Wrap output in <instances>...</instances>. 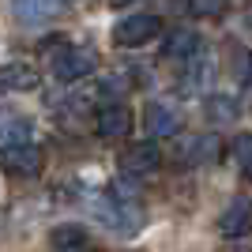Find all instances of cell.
Masks as SVG:
<instances>
[{
	"mask_svg": "<svg viewBox=\"0 0 252 252\" xmlns=\"http://www.w3.org/2000/svg\"><path fill=\"white\" fill-rule=\"evenodd\" d=\"M207 121L211 125H230V121H237V98L211 94L207 98Z\"/></svg>",
	"mask_w": 252,
	"mask_h": 252,
	"instance_id": "5bb4252c",
	"label": "cell"
},
{
	"mask_svg": "<svg viewBox=\"0 0 252 252\" xmlns=\"http://www.w3.org/2000/svg\"><path fill=\"white\" fill-rule=\"evenodd\" d=\"M222 158V143L219 136H185L177 139V162L185 166H207Z\"/></svg>",
	"mask_w": 252,
	"mask_h": 252,
	"instance_id": "ba28073f",
	"label": "cell"
},
{
	"mask_svg": "<svg viewBox=\"0 0 252 252\" xmlns=\"http://www.w3.org/2000/svg\"><path fill=\"white\" fill-rule=\"evenodd\" d=\"M143 128L151 132V139H166V136L177 132V113L162 102H151L147 113H143Z\"/></svg>",
	"mask_w": 252,
	"mask_h": 252,
	"instance_id": "8fae6325",
	"label": "cell"
},
{
	"mask_svg": "<svg viewBox=\"0 0 252 252\" xmlns=\"http://www.w3.org/2000/svg\"><path fill=\"white\" fill-rule=\"evenodd\" d=\"M75 252H98V249H91V245H83V249H75Z\"/></svg>",
	"mask_w": 252,
	"mask_h": 252,
	"instance_id": "ffe728a7",
	"label": "cell"
},
{
	"mask_svg": "<svg viewBox=\"0 0 252 252\" xmlns=\"http://www.w3.org/2000/svg\"><path fill=\"white\" fill-rule=\"evenodd\" d=\"M233 158H237L241 173L252 181V132H245V136H237V139H233Z\"/></svg>",
	"mask_w": 252,
	"mask_h": 252,
	"instance_id": "2e32d148",
	"label": "cell"
},
{
	"mask_svg": "<svg viewBox=\"0 0 252 252\" xmlns=\"http://www.w3.org/2000/svg\"><path fill=\"white\" fill-rule=\"evenodd\" d=\"M49 245L53 252H75L87 245V230L83 226H75V222H68V226H57V230L49 233Z\"/></svg>",
	"mask_w": 252,
	"mask_h": 252,
	"instance_id": "4fadbf2b",
	"label": "cell"
},
{
	"mask_svg": "<svg viewBox=\"0 0 252 252\" xmlns=\"http://www.w3.org/2000/svg\"><path fill=\"white\" fill-rule=\"evenodd\" d=\"M53 53V75L61 83H79L98 68V53L91 45H68L61 42V49H49Z\"/></svg>",
	"mask_w": 252,
	"mask_h": 252,
	"instance_id": "7a4b0ae2",
	"label": "cell"
},
{
	"mask_svg": "<svg viewBox=\"0 0 252 252\" xmlns=\"http://www.w3.org/2000/svg\"><path fill=\"white\" fill-rule=\"evenodd\" d=\"M249 23H252V8H249Z\"/></svg>",
	"mask_w": 252,
	"mask_h": 252,
	"instance_id": "44dd1931",
	"label": "cell"
},
{
	"mask_svg": "<svg viewBox=\"0 0 252 252\" xmlns=\"http://www.w3.org/2000/svg\"><path fill=\"white\" fill-rule=\"evenodd\" d=\"M189 11L200 15V19H219L226 11V0H189Z\"/></svg>",
	"mask_w": 252,
	"mask_h": 252,
	"instance_id": "e0dca14e",
	"label": "cell"
},
{
	"mask_svg": "<svg viewBox=\"0 0 252 252\" xmlns=\"http://www.w3.org/2000/svg\"><path fill=\"white\" fill-rule=\"evenodd\" d=\"M91 211L98 215V222H102L105 230H113L117 237H136V233L143 230V222H147V215H143V207L136 203V196H125L121 185L102 192V196H94Z\"/></svg>",
	"mask_w": 252,
	"mask_h": 252,
	"instance_id": "6da1fadb",
	"label": "cell"
},
{
	"mask_svg": "<svg viewBox=\"0 0 252 252\" xmlns=\"http://www.w3.org/2000/svg\"><path fill=\"white\" fill-rule=\"evenodd\" d=\"M241 79H245V87H252V53L245 57V68H241Z\"/></svg>",
	"mask_w": 252,
	"mask_h": 252,
	"instance_id": "ac0fdd59",
	"label": "cell"
},
{
	"mask_svg": "<svg viewBox=\"0 0 252 252\" xmlns=\"http://www.w3.org/2000/svg\"><path fill=\"white\" fill-rule=\"evenodd\" d=\"M158 166H162V151H158L155 139H139V143L125 147V155H121V173H125V177H132V181L155 177Z\"/></svg>",
	"mask_w": 252,
	"mask_h": 252,
	"instance_id": "5b68a950",
	"label": "cell"
},
{
	"mask_svg": "<svg viewBox=\"0 0 252 252\" xmlns=\"http://www.w3.org/2000/svg\"><path fill=\"white\" fill-rule=\"evenodd\" d=\"M109 4H113V8H125V4H132V0H109Z\"/></svg>",
	"mask_w": 252,
	"mask_h": 252,
	"instance_id": "d6986e66",
	"label": "cell"
},
{
	"mask_svg": "<svg viewBox=\"0 0 252 252\" xmlns=\"http://www.w3.org/2000/svg\"><path fill=\"white\" fill-rule=\"evenodd\" d=\"M219 233L226 241H237V237L252 233V200L249 196H237V200L226 203V211L219 215Z\"/></svg>",
	"mask_w": 252,
	"mask_h": 252,
	"instance_id": "52a82bcc",
	"label": "cell"
},
{
	"mask_svg": "<svg viewBox=\"0 0 252 252\" xmlns=\"http://www.w3.org/2000/svg\"><path fill=\"white\" fill-rule=\"evenodd\" d=\"M0 139H8V143H27V139H31V121H27V117H8V121H0Z\"/></svg>",
	"mask_w": 252,
	"mask_h": 252,
	"instance_id": "9a60e30c",
	"label": "cell"
},
{
	"mask_svg": "<svg viewBox=\"0 0 252 252\" xmlns=\"http://www.w3.org/2000/svg\"><path fill=\"white\" fill-rule=\"evenodd\" d=\"M64 0H11V11L15 19L27 23V27H38V23H49L57 11H61Z\"/></svg>",
	"mask_w": 252,
	"mask_h": 252,
	"instance_id": "30bf717a",
	"label": "cell"
},
{
	"mask_svg": "<svg viewBox=\"0 0 252 252\" xmlns=\"http://www.w3.org/2000/svg\"><path fill=\"white\" fill-rule=\"evenodd\" d=\"M45 166V155L38 143H4L0 147V169L11 173V177H38Z\"/></svg>",
	"mask_w": 252,
	"mask_h": 252,
	"instance_id": "3957f363",
	"label": "cell"
},
{
	"mask_svg": "<svg viewBox=\"0 0 252 252\" xmlns=\"http://www.w3.org/2000/svg\"><path fill=\"white\" fill-rule=\"evenodd\" d=\"M162 53H166L169 61H189L200 53V34L192 31V27H173L166 34V42H162Z\"/></svg>",
	"mask_w": 252,
	"mask_h": 252,
	"instance_id": "9c48e42d",
	"label": "cell"
},
{
	"mask_svg": "<svg viewBox=\"0 0 252 252\" xmlns=\"http://www.w3.org/2000/svg\"><path fill=\"white\" fill-rule=\"evenodd\" d=\"M38 87V68L34 64H4L0 68V91H34Z\"/></svg>",
	"mask_w": 252,
	"mask_h": 252,
	"instance_id": "7c38bea8",
	"label": "cell"
},
{
	"mask_svg": "<svg viewBox=\"0 0 252 252\" xmlns=\"http://www.w3.org/2000/svg\"><path fill=\"white\" fill-rule=\"evenodd\" d=\"M132 132V109L125 102H109L94 113V136L98 139H128Z\"/></svg>",
	"mask_w": 252,
	"mask_h": 252,
	"instance_id": "8992f818",
	"label": "cell"
},
{
	"mask_svg": "<svg viewBox=\"0 0 252 252\" xmlns=\"http://www.w3.org/2000/svg\"><path fill=\"white\" fill-rule=\"evenodd\" d=\"M158 34H162V19L139 11V15H128V19H121L113 27V42L121 45V49H139V45L155 42Z\"/></svg>",
	"mask_w": 252,
	"mask_h": 252,
	"instance_id": "277c9868",
	"label": "cell"
}]
</instances>
